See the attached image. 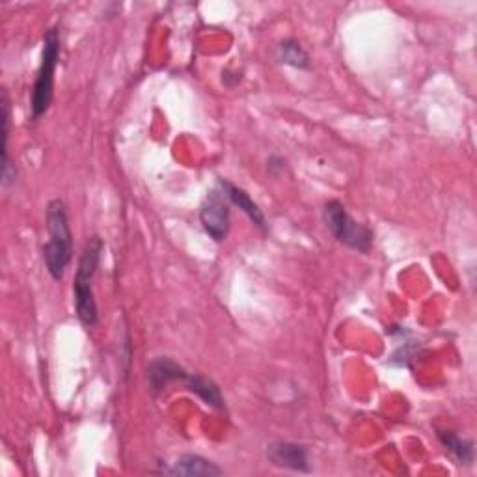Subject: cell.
I'll return each instance as SVG.
<instances>
[{
	"instance_id": "5bb4252c",
	"label": "cell",
	"mask_w": 477,
	"mask_h": 477,
	"mask_svg": "<svg viewBox=\"0 0 477 477\" xmlns=\"http://www.w3.org/2000/svg\"><path fill=\"white\" fill-rule=\"evenodd\" d=\"M287 168V162H286V159L284 157H280V155H270L268 157V161H267V172L270 174V176H280V174H284V170Z\"/></svg>"
},
{
	"instance_id": "8992f818",
	"label": "cell",
	"mask_w": 477,
	"mask_h": 477,
	"mask_svg": "<svg viewBox=\"0 0 477 477\" xmlns=\"http://www.w3.org/2000/svg\"><path fill=\"white\" fill-rule=\"evenodd\" d=\"M267 459L270 464L293 472H310L308 450L295 442L275 440L267 446Z\"/></svg>"
},
{
	"instance_id": "ba28073f",
	"label": "cell",
	"mask_w": 477,
	"mask_h": 477,
	"mask_svg": "<svg viewBox=\"0 0 477 477\" xmlns=\"http://www.w3.org/2000/svg\"><path fill=\"white\" fill-rule=\"evenodd\" d=\"M217 185H219L220 190L226 194V198L229 200L231 206L241 209V211L252 220V224H254L258 229L268 231V224H267V217H265L263 209L250 198V194H248L245 189L233 185L229 180H224V178H219V183H217Z\"/></svg>"
},
{
	"instance_id": "6da1fadb",
	"label": "cell",
	"mask_w": 477,
	"mask_h": 477,
	"mask_svg": "<svg viewBox=\"0 0 477 477\" xmlns=\"http://www.w3.org/2000/svg\"><path fill=\"white\" fill-rule=\"evenodd\" d=\"M45 222L49 231V241L44 245L45 268L53 280L62 282L67 267L73 261V233L63 200L54 198L47 203Z\"/></svg>"
},
{
	"instance_id": "3957f363",
	"label": "cell",
	"mask_w": 477,
	"mask_h": 477,
	"mask_svg": "<svg viewBox=\"0 0 477 477\" xmlns=\"http://www.w3.org/2000/svg\"><path fill=\"white\" fill-rule=\"evenodd\" d=\"M60 32L56 26H51L44 36V49H42V63L36 75V83L32 86L30 95V118L32 122H38L47 114L51 109L54 97V73L60 62Z\"/></svg>"
},
{
	"instance_id": "52a82bcc",
	"label": "cell",
	"mask_w": 477,
	"mask_h": 477,
	"mask_svg": "<svg viewBox=\"0 0 477 477\" xmlns=\"http://www.w3.org/2000/svg\"><path fill=\"white\" fill-rule=\"evenodd\" d=\"M187 369L180 365L176 360L161 356L155 358L148 367V385L153 397H157L161 392H164L170 385L183 383L187 379Z\"/></svg>"
},
{
	"instance_id": "30bf717a",
	"label": "cell",
	"mask_w": 477,
	"mask_h": 477,
	"mask_svg": "<svg viewBox=\"0 0 477 477\" xmlns=\"http://www.w3.org/2000/svg\"><path fill=\"white\" fill-rule=\"evenodd\" d=\"M0 111H3V187L8 189L12 185H15L17 181V168L10 159V150H8V142H10V123H12V107H10V95L8 92L3 88V99H0Z\"/></svg>"
},
{
	"instance_id": "9c48e42d",
	"label": "cell",
	"mask_w": 477,
	"mask_h": 477,
	"mask_svg": "<svg viewBox=\"0 0 477 477\" xmlns=\"http://www.w3.org/2000/svg\"><path fill=\"white\" fill-rule=\"evenodd\" d=\"M161 473L189 475V477H217V475H222L224 470L206 457L185 453V455H180L174 462H170V466H164Z\"/></svg>"
},
{
	"instance_id": "277c9868",
	"label": "cell",
	"mask_w": 477,
	"mask_h": 477,
	"mask_svg": "<svg viewBox=\"0 0 477 477\" xmlns=\"http://www.w3.org/2000/svg\"><path fill=\"white\" fill-rule=\"evenodd\" d=\"M323 220L328 231L334 235L337 243L356 250L360 254H367L373 248L375 233L365 224L356 222L347 208L339 200H330L323 208Z\"/></svg>"
},
{
	"instance_id": "7a4b0ae2",
	"label": "cell",
	"mask_w": 477,
	"mask_h": 477,
	"mask_svg": "<svg viewBox=\"0 0 477 477\" xmlns=\"http://www.w3.org/2000/svg\"><path fill=\"white\" fill-rule=\"evenodd\" d=\"M105 243L103 238L93 235L90 237L83 254L79 258L77 272H75V282H73V304H75V312L79 321L93 328L99 323V308H97V300L93 293V280L97 275V268L101 265V256H103Z\"/></svg>"
},
{
	"instance_id": "4fadbf2b",
	"label": "cell",
	"mask_w": 477,
	"mask_h": 477,
	"mask_svg": "<svg viewBox=\"0 0 477 477\" xmlns=\"http://www.w3.org/2000/svg\"><path fill=\"white\" fill-rule=\"evenodd\" d=\"M440 444L457 461V464H472L473 462V442L461 438L453 431H438L436 433Z\"/></svg>"
},
{
	"instance_id": "5b68a950",
	"label": "cell",
	"mask_w": 477,
	"mask_h": 477,
	"mask_svg": "<svg viewBox=\"0 0 477 477\" xmlns=\"http://www.w3.org/2000/svg\"><path fill=\"white\" fill-rule=\"evenodd\" d=\"M200 222L215 243H222L229 235L231 228V203L217 185L200 206Z\"/></svg>"
},
{
	"instance_id": "7c38bea8",
	"label": "cell",
	"mask_w": 477,
	"mask_h": 477,
	"mask_svg": "<svg viewBox=\"0 0 477 477\" xmlns=\"http://www.w3.org/2000/svg\"><path fill=\"white\" fill-rule=\"evenodd\" d=\"M275 56L280 63L295 67V70H308L310 67V54L302 47V44L295 38H286L282 40L277 49Z\"/></svg>"
},
{
	"instance_id": "8fae6325",
	"label": "cell",
	"mask_w": 477,
	"mask_h": 477,
	"mask_svg": "<svg viewBox=\"0 0 477 477\" xmlns=\"http://www.w3.org/2000/svg\"><path fill=\"white\" fill-rule=\"evenodd\" d=\"M183 385L190 394H194L198 399H201L203 404L215 408V411H224L226 408V401L222 397V392H220L219 385H215L211 379L201 377V375L189 373L187 379L183 381Z\"/></svg>"
}]
</instances>
